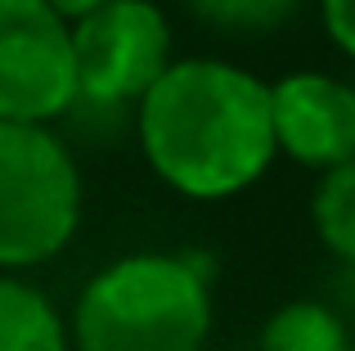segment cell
I'll list each match as a JSON object with an SVG mask.
<instances>
[{"mask_svg":"<svg viewBox=\"0 0 355 351\" xmlns=\"http://www.w3.org/2000/svg\"><path fill=\"white\" fill-rule=\"evenodd\" d=\"M135 135L153 176L193 203H225L279 158L270 81L230 59H175L135 104Z\"/></svg>","mask_w":355,"mask_h":351,"instance_id":"obj_1","label":"cell"},{"mask_svg":"<svg viewBox=\"0 0 355 351\" xmlns=\"http://www.w3.org/2000/svg\"><path fill=\"white\" fill-rule=\"evenodd\" d=\"M211 280L193 257L126 252L86 280L68 320L72 351H207Z\"/></svg>","mask_w":355,"mask_h":351,"instance_id":"obj_2","label":"cell"},{"mask_svg":"<svg viewBox=\"0 0 355 351\" xmlns=\"http://www.w3.org/2000/svg\"><path fill=\"white\" fill-rule=\"evenodd\" d=\"M81 167L54 126L0 122V275L54 262L81 230Z\"/></svg>","mask_w":355,"mask_h":351,"instance_id":"obj_3","label":"cell"},{"mask_svg":"<svg viewBox=\"0 0 355 351\" xmlns=\"http://www.w3.org/2000/svg\"><path fill=\"white\" fill-rule=\"evenodd\" d=\"M77 104L130 108L171 68V18L157 0H108L72 23Z\"/></svg>","mask_w":355,"mask_h":351,"instance_id":"obj_4","label":"cell"},{"mask_svg":"<svg viewBox=\"0 0 355 351\" xmlns=\"http://www.w3.org/2000/svg\"><path fill=\"white\" fill-rule=\"evenodd\" d=\"M72 108V27L41 0H0V122L54 126Z\"/></svg>","mask_w":355,"mask_h":351,"instance_id":"obj_5","label":"cell"},{"mask_svg":"<svg viewBox=\"0 0 355 351\" xmlns=\"http://www.w3.org/2000/svg\"><path fill=\"white\" fill-rule=\"evenodd\" d=\"M275 149L306 171H333L355 158V86L315 68L270 81Z\"/></svg>","mask_w":355,"mask_h":351,"instance_id":"obj_6","label":"cell"},{"mask_svg":"<svg viewBox=\"0 0 355 351\" xmlns=\"http://www.w3.org/2000/svg\"><path fill=\"white\" fill-rule=\"evenodd\" d=\"M0 351H72L68 320L23 275H0Z\"/></svg>","mask_w":355,"mask_h":351,"instance_id":"obj_7","label":"cell"},{"mask_svg":"<svg viewBox=\"0 0 355 351\" xmlns=\"http://www.w3.org/2000/svg\"><path fill=\"white\" fill-rule=\"evenodd\" d=\"M347 347L351 338L342 316L315 298L284 302L261 325V343H257V351H347Z\"/></svg>","mask_w":355,"mask_h":351,"instance_id":"obj_8","label":"cell"},{"mask_svg":"<svg viewBox=\"0 0 355 351\" xmlns=\"http://www.w3.org/2000/svg\"><path fill=\"white\" fill-rule=\"evenodd\" d=\"M311 221H315L320 243L338 262L355 266V158L320 176L315 198H311Z\"/></svg>","mask_w":355,"mask_h":351,"instance_id":"obj_9","label":"cell"},{"mask_svg":"<svg viewBox=\"0 0 355 351\" xmlns=\"http://www.w3.org/2000/svg\"><path fill=\"white\" fill-rule=\"evenodd\" d=\"M302 0H189V9L202 18L207 27L230 36H261L284 27L297 14Z\"/></svg>","mask_w":355,"mask_h":351,"instance_id":"obj_10","label":"cell"},{"mask_svg":"<svg viewBox=\"0 0 355 351\" xmlns=\"http://www.w3.org/2000/svg\"><path fill=\"white\" fill-rule=\"evenodd\" d=\"M320 18H324L329 41L347 59H355V0H320Z\"/></svg>","mask_w":355,"mask_h":351,"instance_id":"obj_11","label":"cell"},{"mask_svg":"<svg viewBox=\"0 0 355 351\" xmlns=\"http://www.w3.org/2000/svg\"><path fill=\"white\" fill-rule=\"evenodd\" d=\"M41 5H45V9H54V14H59L63 23L72 27V23H81V18H90L95 9H104L108 0H41Z\"/></svg>","mask_w":355,"mask_h":351,"instance_id":"obj_12","label":"cell"},{"mask_svg":"<svg viewBox=\"0 0 355 351\" xmlns=\"http://www.w3.org/2000/svg\"><path fill=\"white\" fill-rule=\"evenodd\" d=\"M347 351H355V347H347Z\"/></svg>","mask_w":355,"mask_h":351,"instance_id":"obj_13","label":"cell"},{"mask_svg":"<svg viewBox=\"0 0 355 351\" xmlns=\"http://www.w3.org/2000/svg\"><path fill=\"white\" fill-rule=\"evenodd\" d=\"M207 351H211V347H207Z\"/></svg>","mask_w":355,"mask_h":351,"instance_id":"obj_14","label":"cell"}]
</instances>
